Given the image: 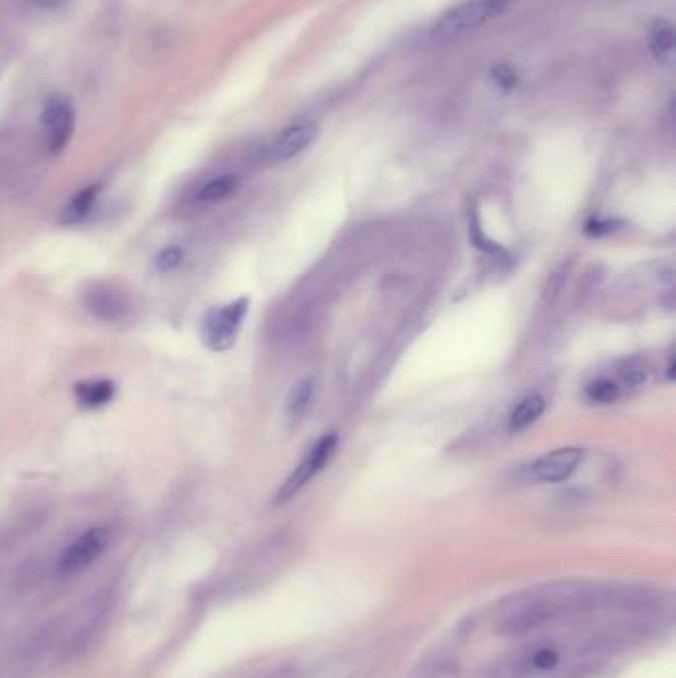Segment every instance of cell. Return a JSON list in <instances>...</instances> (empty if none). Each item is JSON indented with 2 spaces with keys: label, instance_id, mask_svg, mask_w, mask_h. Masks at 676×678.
I'll list each match as a JSON object with an SVG mask.
<instances>
[{
  "label": "cell",
  "instance_id": "obj_1",
  "mask_svg": "<svg viewBox=\"0 0 676 678\" xmlns=\"http://www.w3.org/2000/svg\"><path fill=\"white\" fill-rule=\"evenodd\" d=\"M560 619V607L558 597L554 593H536L530 599L520 601L516 607H512L498 625L500 635L506 637H522L534 631L544 629L552 621Z\"/></svg>",
  "mask_w": 676,
  "mask_h": 678
},
{
  "label": "cell",
  "instance_id": "obj_2",
  "mask_svg": "<svg viewBox=\"0 0 676 678\" xmlns=\"http://www.w3.org/2000/svg\"><path fill=\"white\" fill-rule=\"evenodd\" d=\"M248 308H250L248 298H238L226 306L213 308L205 316L203 326H201L203 343L217 353L228 351L236 343L242 322L248 314Z\"/></svg>",
  "mask_w": 676,
  "mask_h": 678
},
{
  "label": "cell",
  "instance_id": "obj_3",
  "mask_svg": "<svg viewBox=\"0 0 676 678\" xmlns=\"http://www.w3.org/2000/svg\"><path fill=\"white\" fill-rule=\"evenodd\" d=\"M112 542V530L106 526H94L80 534L60 556L58 573L62 577H74L96 564Z\"/></svg>",
  "mask_w": 676,
  "mask_h": 678
},
{
  "label": "cell",
  "instance_id": "obj_4",
  "mask_svg": "<svg viewBox=\"0 0 676 678\" xmlns=\"http://www.w3.org/2000/svg\"><path fill=\"white\" fill-rule=\"evenodd\" d=\"M40 125H42V139L44 147L50 155L62 153L76 129V108L70 98L66 96H52L46 104L40 115Z\"/></svg>",
  "mask_w": 676,
  "mask_h": 678
},
{
  "label": "cell",
  "instance_id": "obj_5",
  "mask_svg": "<svg viewBox=\"0 0 676 678\" xmlns=\"http://www.w3.org/2000/svg\"><path fill=\"white\" fill-rule=\"evenodd\" d=\"M338 449V435H324L308 454L302 458V462L294 468V472L286 478L282 488L276 494V504H284L292 500L300 490H304L332 460L334 452Z\"/></svg>",
  "mask_w": 676,
  "mask_h": 678
},
{
  "label": "cell",
  "instance_id": "obj_6",
  "mask_svg": "<svg viewBox=\"0 0 676 678\" xmlns=\"http://www.w3.org/2000/svg\"><path fill=\"white\" fill-rule=\"evenodd\" d=\"M492 12L488 6V0H472V2H464L456 8L447 10L431 28V40L435 44H445L451 42L452 38H456L458 34L478 28L482 24H486L488 20H492Z\"/></svg>",
  "mask_w": 676,
  "mask_h": 678
},
{
  "label": "cell",
  "instance_id": "obj_7",
  "mask_svg": "<svg viewBox=\"0 0 676 678\" xmlns=\"http://www.w3.org/2000/svg\"><path fill=\"white\" fill-rule=\"evenodd\" d=\"M585 460V451L579 447H564L556 451L546 452L544 456L536 458L528 474L536 482H546V484H556V482H565L567 478L577 472V468Z\"/></svg>",
  "mask_w": 676,
  "mask_h": 678
},
{
  "label": "cell",
  "instance_id": "obj_8",
  "mask_svg": "<svg viewBox=\"0 0 676 678\" xmlns=\"http://www.w3.org/2000/svg\"><path fill=\"white\" fill-rule=\"evenodd\" d=\"M316 137H318V127L314 123L292 125L270 141L266 155L270 161H288L300 155L302 151H306L316 141Z\"/></svg>",
  "mask_w": 676,
  "mask_h": 678
},
{
  "label": "cell",
  "instance_id": "obj_9",
  "mask_svg": "<svg viewBox=\"0 0 676 678\" xmlns=\"http://www.w3.org/2000/svg\"><path fill=\"white\" fill-rule=\"evenodd\" d=\"M84 302L88 312L94 314V318L108 324L123 320L129 308L125 296L108 284H96L92 290H88Z\"/></svg>",
  "mask_w": 676,
  "mask_h": 678
},
{
  "label": "cell",
  "instance_id": "obj_10",
  "mask_svg": "<svg viewBox=\"0 0 676 678\" xmlns=\"http://www.w3.org/2000/svg\"><path fill=\"white\" fill-rule=\"evenodd\" d=\"M117 387L110 379H92V381H82L76 383L74 387V397L80 407L84 409H102L110 405L115 399Z\"/></svg>",
  "mask_w": 676,
  "mask_h": 678
},
{
  "label": "cell",
  "instance_id": "obj_11",
  "mask_svg": "<svg viewBox=\"0 0 676 678\" xmlns=\"http://www.w3.org/2000/svg\"><path fill=\"white\" fill-rule=\"evenodd\" d=\"M100 193H102V185H98V183L88 185L86 189L76 193L74 199L64 207V211L60 215V225H80L82 221H86L92 215V211H94V207L100 199Z\"/></svg>",
  "mask_w": 676,
  "mask_h": 678
},
{
  "label": "cell",
  "instance_id": "obj_12",
  "mask_svg": "<svg viewBox=\"0 0 676 678\" xmlns=\"http://www.w3.org/2000/svg\"><path fill=\"white\" fill-rule=\"evenodd\" d=\"M546 411V399L538 393H532L524 397L512 411L510 415V431L512 433H522L530 429Z\"/></svg>",
  "mask_w": 676,
  "mask_h": 678
},
{
  "label": "cell",
  "instance_id": "obj_13",
  "mask_svg": "<svg viewBox=\"0 0 676 678\" xmlns=\"http://www.w3.org/2000/svg\"><path fill=\"white\" fill-rule=\"evenodd\" d=\"M314 393H316V385H314V379H304L300 381L292 393H290V399H288V419L292 423H298L306 417V413L310 411L312 407V401H314Z\"/></svg>",
  "mask_w": 676,
  "mask_h": 678
},
{
  "label": "cell",
  "instance_id": "obj_14",
  "mask_svg": "<svg viewBox=\"0 0 676 678\" xmlns=\"http://www.w3.org/2000/svg\"><path fill=\"white\" fill-rule=\"evenodd\" d=\"M236 189H238V177L236 175H221V177H215L201 187L197 201L205 203V205L221 203V201L228 199Z\"/></svg>",
  "mask_w": 676,
  "mask_h": 678
},
{
  "label": "cell",
  "instance_id": "obj_15",
  "mask_svg": "<svg viewBox=\"0 0 676 678\" xmlns=\"http://www.w3.org/2000/svg\"><path fill=\"white\" fill-rule=\"evenodd\" d=\"M651 50L653 54L663 60L669 52H673L675 48V28L671 22L667 20H655V24L651 26V38H649Z\"/></svg>",
  "mask_w": 676,
  "mask_h": 678
},
{
  "label": "cell",
  "instance_id": "obj_16",
  "mask_svg": "<svg viewBox=\"0 0 676 678\" xmlns=\"http://www.w3.org/2000/svg\"><path fill=\"white\" fill-rule=\"evenodd\" d=\"M585 397L591 401V403H597V405H609L613 403L617 397H619V385L607 377H601V379H595L587 385L585 389Z\"/></svg>",
  "mask_w": 676,
  "mask_h": 678
},
{
  "label": "cell",
  "instance_id": "obj_17",
  "mask_svg": "<svg viewBox=\"0 0 676 678\" xmlns=\"http://www.w3.org/2000/svg\"><path fill=\"white\" fill-rule=\"evenodd\" d=\"M183 256H185L183 248H179V246H167V248H163V250L155 256L153 266H155L157 272L167 274V272H173L175 268L181 266Z\"/></svg>",
  "mask_w": 676,
  "mask_h": 678
},
{
  "label": "cell",
  "instance_id": "obj_18",
  "mask_svg": "<svg viewBox=\"0 0 676 678\" xmlns=\"http://www.w3.org/2000/svg\"><path fill=\"white\" fill-rule=\"evenodd\" d=\"M560 653L554 647H544L538 649L532 659H530V667L538 669V671H554L560 665Z\"/></svg>",
  "mask_w": 676,
  "mask_h": 678
},
{
  "label": "cell",
  "instance_id": "obj_19",
  "mask_svg": "<svg viewBox=\"0 0 676 678\" xmlns=\"http://www.w3.org/2000/svg\"><path fill=\"white\" fill-rule=\"evenodd\" d=\"M490 76H492V80L496 82V86H498L500 90H512V88H516L518 82H520L518 72H516L512 66H508V64H498V66H494L492 72H490Z\"/></svg>",
  "mask_w": 676,
  "mask_h": 678
},
{
  "label": "cell",
  "instance_id": "obj_20",
  "mask_svg": "<svg viewBox=\"0 0 676 678\" xmlns=\"http://www.w3.org/2000/svg\"><path fill=\"white\" fill-rule=\"evenodd\" d=\"M621 379H623V383H625L627 387H641V385H645V383L649 381V369L643 367V365L633 363V365H629V367L621 373Z\"/></svg>",
  "mask_w": 676,
  "mask_h": 678
},
{
  "label": "cell",
  "instance_id": "obj_21",
  "mask_svg": "<svg viewBox=\"0 0 676 678\" xmlns=\"http://www.w3.org/2000/svg\"><path fill=\"white\" fill-rule=\"evenodd\" d=\"M264 678H300V667L290 663V665H282L278 669H274L270 675Z\"/></svg>",
  "mask_w": 676,
  "mask_h": 678
},
{
  "label": "cell",
  "instance_id": "obj_22",
  "mask_svg": "<svg viewBox=\"0 0 676 678\" xmlns=\"http://www.w3.org/2000/svg\"><path fill=\"white\" fill-rule=\"evenodd\" d=\"M514 2H516V0H488V6H490L492 16L496 18V16L506 14V12L514 6Z\"/></svg>",
  "mask_w": 676,
  "mask_h": 678
},
{
  "label": "cell",
  "instance_id": "obj_23",
  "mask_svg": "<svg viewBox=\"0 0 676 678\" xmlns=\"http://www.w3.org/2000/svg\"><path fill=\"white\" fill-rule=\"evenodd\" d=\"M615 223H603V221H595V223H589L587 225V232L589 234H597V236H601V234H609V232H613L615 228Z\"/></svg>",
  "mask_w": 676,
  "mask_h": 678
},
{
  "label": "cell",
  "instance_id": "obj_24",
  "mask_svg": "<svg viewBox=\"0 0 676 678\" xmlns=\"http://www.w3.org/2000/svg\"><path fill=\"white\" fill-rule=\"evenodd\" d=\"M28 2L40 10H60L66 0H28Z\"/></svg>",
  "mask_w": 676,
  "mask_h": 678
}]
</instances>
